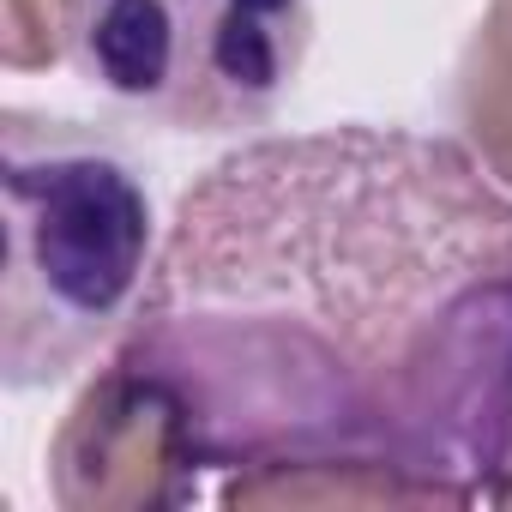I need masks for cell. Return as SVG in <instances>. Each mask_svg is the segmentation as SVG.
<instances>
[{"mask_svg": "<svg viewBox=\"0 0 512 512\" xmlns=\"http://www.w3.org/2000/svg\"><path fill=\"white\" fill-rule=\"evenodd\" d=\"M109 368L163 410L187 476L512 500V199L440 139H260L181 199Z\"/></svg>", "mask_w": 512, "mask_h": 512, "instance_id": "6da1fadb", "label": "cell"}, {"mask_svg": "<svg viewBox=\"0 0 512 512\" xmlns=\"http://www.w3.org/2000/svg\"><path fill=\"white\" fill-rule=\"evenodd\" d=\"M7 386H55L115 344L151 290V193L85 121L7 109Z\"/></svg>", "mask_w": 512, "mask_h": 512, "instance_id": "7a4b0ae2", "label": "cell"}, {"mask_svg": "<svg viewBox=\"0 0 512 512\" xmlns=\"http://www.w3.org/2000/svg\"><path fill=\"white\" fill-rule=\"evenodd\" d=\"M7 61L43 31L37 61H67L109 103L175 127L266 121L302 73L308 0H7Z\"/></svg>", "mask_w": 512, "mask_h": 512, "instance_id": "3957f363", "label": "cell"}]
</instances>
